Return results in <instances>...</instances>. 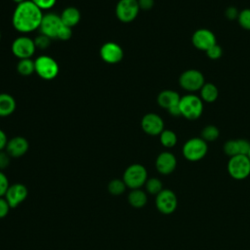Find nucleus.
<instances>
[{
	"label": "nucleus",
	"instance_id": "obj_1",
	"mask_svg": "<svg viewBox=\"0 0 250 250\" xmlns=\"http://www.w3.org/2000/svg\"><path fill=\"white\" fill-rule=\"evenodd\" d=\"M43 12L31 0L17 4L12 16L15 29L21 33H29L40 27Z\"/></svg>",
	"mask_w": 250,
	"mask_h": 250
},
{
	"label": "nucleus",
	"instance_id": "obj_2",
	"mask_svg": "<svg viewBox=\"0 0 250 250\" xmlns=\"http://www.w3.org/2000/svg\"><path fill=\"white\" fill-rule=\"evenodd\" d=\"M39 29L42 34L51 39L66 41L72 36V28L64 25L61 17L54 13L44 14Z\"/></svg>",
	"mask_w": 250,
	"mask_h": 250
},
{
	"label": "nucleus",
	"instance_id": "obj_3",
	"mask_svg": "<svg viewBox=\"0 0 250 250\" xmlns=\"http://www.w3.org/2000/svg\"><path fill=\"white\" fill-rule=\"evenodd\" d=\"M179 107L182 116L188 120H196L203 112V101L193 94H188L181 97Z\"/></svg>",
	"mask_w": 250,
	"mask_h": 250
},
{
	"label": "nucleus",
	"instance_id": "obj_4",
	"mask_svg": "<svg viewBox=\"0 0 250 250\" xmlns=\"http://www.w3.org/2000/svg\"><path fill=\"white\" fill-rule=\"evenodd\" d=\"M36 74L44 80H53L60 71L59 63L55 59L48 55H41L34 61Z\"/></svg>",
	"mask_w": 250,
	"mask_h": 250
},
{
	"label": "nucleus",
	"instance_id": "obj_5",
	"mask_svg": "<svg viewBox=\"0 0 250 250\" xmlns=\"http://www.w3.org/2000/svg\"><path fill=\"white\" fill-rule=\"evenodd\" d=\"M122 180L127 188L131 189L140 188L147 180L146 169L142 164H132L126 168Z\"/></svg>",
	"mask_w": 250,
	"mask_h": 250
},
{
	"label": "nucleus",
	"instance_id": "obj_6",
	"mask_svg": "<svg viewBox=\"0 0 250 250\" xmlns=\"http://www.w3.org/2000/svg\"><path fill=\"white\" fill-rule=\"evenodd\" d=\"M207 143L201 138H191L183 146V155L188 161H199L206 155Z\"/></svg>",
	"mask_w": 250,
	"mask_h": 250
},
{
	"label": "nucleus",
	"instance_id": "obj_7",
	"mask_svg": "<svg viewBox=\"0 0 250 250\" xmlns=\"http://www.w3.org/2000/svg\"><path fill=\"white\" fill-rule=\"evenodd\" d=\"M228 172L234 180H244L250 175V159L247 155H234L229 157Z\"/></svg>",
	"mask_w": 250,
	"mask_h": 250
},
{
	"label": "nucleus",
	"instance_id": "obj_8",
	"mask_svg": "<svg viewBox=\"0 0 250 250\" xmlns=\"http://www.w3.org/2000/svg\"><path fill=\"white\" fill-rule=\"evenodd\" d=\"M179 84L184 90L190 93L200 91L205 84L204 75L197 69H188L180 75Z\"/></svg>",
	"mask_w": 250,
	"mask_h": 250
},
{
	"label": "nucleus",
	"instance_id": "obj_9",
	"mask_svg": "<svg viewBox=\"0 0 250 250\" xmlns=\"http://www.w3.org/2000/svg\"><path fill=\"white\" fill-rule=\"evenodd\" d=\"M138 0H119L115 7V15L121 22H131L139 15Z\"/></svg>",
	"mask_w": 250,
	"mask_h": 250
},
{
	"label": "nucleus",
	"instance_id": "obj_10",
	"mask_svg": "<svg viewBox=\"0 0 250 250\" xmlns=\"http://www.w3.org/2000/svg\"><path fill=\"white\" fill-rule=\"evenodd\" d=\"M12 53L19 60L22 59H31L35 53V44L33 39L27 36H19L17 37L11 46Z\"/></svg>",
	"mask_w": 250,
	"mask_h": 250
},
{
	"label": "nucleus",
	"instance_id": "obj_11",
	"mask_svg": "<svg viewBox=\"0 0 250 250\" xmlns=\"http://www.w3.org/2000/svg\"><path fill=\"white\" fill-rule=\"evenodd\" d=\"M155 205L157 210L165 215L172 214L178 206V199L174 191L163 188L155 197Z\"/></svg>",
	"mask_w": 250,
	"mask_h": 250
},
{
	"label": "nucleus",
	"instance_id": "obj_12",
	"mask_svg": "<svg viewBox=\"0 0 250 250\" xmlns=\"http://www.w3.org/2000/svg\"><path fill=\"white\" fill-rule=\"evenodd\" d=\"M100 56L106 63L115 64L122 61L124 52L119 44L109 41L103 44L100 49Z\"/></svg>",
	"mask_w": 250,
	"mask_h": 250
},
{
	"label": "nucleus",
	"instance_id": "obj_13",
	"mask_svg": "<svg viewBox=\"0 0 250 250\" xmlns=\"http://www.w3.org/2000/svg\"><path fill=\"white\" fill-rule=\"evenodd\" d=\"M191 42L196 49L206 52L210 47L217 43V40L215 34L211 30L207 28H199L192 34Z\"/></svg>",
	"mask_w": 250,
	"mask_h": 250
},
{
	"label": "nucleus",
	"instance_id": "obj_14",
	"mask_svg": "<svg viewBox=\"0 0 250 250\" xmlns=\"http://www.w3.org/2000/svg\"><path fill=\"white\" fill-rule=\"evenodd\" d=\"M141 127L145 133L150 136L160 135L164 130L163 119L156 113L149 112L144 115L141 121Z\"/></svg>",
	"mask_w": 250,
	"mask_h": 250
},
{
	"label": "nucleus",
	"instance_id": "obj_15",
	"mask_svg": "<svg viewBox=\"0 0 250 250\" xmlns=\"http://www.w3.org/2000/svg\"><path fill=\"white\" fill-rule=\"evenodd\" d=\"M27 188L22 184H14L10 186L6 191L5 198L11 208L19 206L27 197Z\"/></svg>",
	"mask_w": 250,
	"mask_h": 250
},
{
	"label": "nucleus",
	"instance_id": "obj_16",
	"mask_svg": "<svg viewBox=\"0 0 250 250\" xmlns=\"http://www.w3.org/2000/svg\"><path fill=\"white\" fill-rule=\"evenodd\" d=\"M177 166L176 156L170 151H163L158 154L155 160L156 170L162 175H169L174 172Z\"/></svg>",
	"mask_w": 250,
	"mask_h": 250
},
{
	"label": "nucleus",
	"instance_id": "obj_17",
	"mask_svg": "<svg viewBox=\"0 0 250 250\" xmlns=\"http://www.w3.org/2000/svg\"><path fill=\"white\" fill-rule=\"evenodd\" d=\"M28 141L21 136H16L8 141L6 146V151L11 157H21L28 150Z\"/></svg>",
	"mask_w": 250,
	"mask_h": 250
},
{
	"label": "nucleus",
	"instance_id": "obj_18",
	"mask_svg": "<svg viewBox=\"0 0 250 250\" xmlns=\"http://www.w3.org/2000/svg\"><path fill=\"white\" fill-rule=\"evenodd\" d=\"M180 95L173 90H163L157 96L158 104L167 110L176 106L180 103Z\"/></svg>",
	"mask_w": 250,
	"mask_h": 250
},
{
	"label": "nucleus",
	"instance_id": "obj_19",
	"mask_svg": "<svg viewBox=\"0 0 250 250\" xmlns=\"http://www.w3.org/2000/svg\"><path fill=\"white\" fill-rule=\"evenodd\" d=\"M60 17L64 25L72 28L75 25H77L78 22L80 21L81 14L77 8L70 6V7L63 9L62 12L61 13Z\"/></svg>",
	"mask_w": 250,
	"mask_h": 250
},
{
	"label": "nucleus",
	"instance_id": "obj_20",
	"mask_svg": "<svg viewBox=\"0 0 250 250\" xmlns=\"http://www.w3.org/2000/svg\"><path fill=\"white\" fill-rule=\"evenodd\" d=\"M17 106L16 100L7 93L0 94V116L7 117L14 113Z\"/></svg>",
	"mask_w": 250,
	"mask_h": 250
},
{
	"label": "nucleus",
	"instance_id": "obj_21",
	"mask_svg": "<svg viewBox=\"0 0 250 250\" xmlns=\"http://www.w3.org/2000/svg\"><path fill=\"white\" fill-rule=\"evenodd\" d=\"M128 201L131 206L135 208H142L146 204L147 195L144 190L140 188H135L130 191L128 195Z\"/></svg>",
	"mask_w": 250,
	"mask_h": 250
},
{
	"label": "nucleus",
	"instance_id": "obj_22",
	"mask_svg": "<svg viewBox=\"0 0 250 250\" xmlns=\"http://www.w3.org/2000/svg\"><path fill=\"white\" fill-rule=\"evenodd\" d=\"M219 90L213 83H205L200 89V98L206 103H213L218 99Z\"/></svg>",
	"mask_w": 250,
	"mask_h": 250
},
{
	"label": "nucleus",
	"instance_id": "obj_23",
	"mask_svg": "<svg viewBox=\"0 0 250 250\" xmlns=\"http://www.w3.org/2000/svg\"><path fill=\"white\" fill-rule=\"evenodd\" d=\"M17 71L22 76H29L35 72L34 61L31 59H22L20 60L17 63Z\"/></svg>",
	"mask_w": 250,
	"mask_h": 250
},
{
	"label": "nucleus",
	"instance_id": "obj_24",
	"mask_svg": "<svg viewBox=\"0 0 250 250\" xmlns=\"http://www.w3.org/2000/svg\"><path fill=\"white\" fill-rule=\"evenodd\" d=\"M219 135H220V131L218 127H216L215 125H207L202 129L200 138L203 139L206 143L214 142L219 138Z\"/></svg>",
	"mask_w": 250,
	"mask_h": 250
},
{
	"label": "nucleus",
	"instance_id": "obj_25",
	"mask_svg": "<svg viewBox=\"0 0 250 250\" xmlns=\"http://www.w3.org/2000/svg\"><path fill=\"white\" fill-rule=\"evenodd\" d=\"M160 143L165 147H173L177 144V135L171 130H163L159 135Z\"/></svg>",
	"mask_w": 250,
	"mask_h": 250
},
{
	"label": "nucleus",
	"instance_id": "obj_26",
	"mask_svg": "<svg viewBox=\"0 0 250 250\" xmlns=\"http://www.w3.org/2000/svg\"><path fill=\"white\" fill-rule=\"evenodd\" d=\"M146 189L148 193L157 195L162 189H163V184L158 178H149L146 180Z\"/></svg>",
	"mask_w": 250,
	"mask_h": 250
},
{
	"label": "nucleus",
	"instance_id": "obj_27",
	"mask_svg": "<svg viewBox=\"0 0 250 250\" xmlns=\"http://www.w3.org/2000/svg\"><path fill=\"white\" fill-rule=\"evenodd\" d=\"M126 188H127V186L125 185L124 181L120 180V179L111 180L107 186V189H108L109 193L112 195L122 194L125 191Z\"/></svg>",
	"mask_w": 250,
	"mask_h": 250
},
{
	"label": "nucleus",
	"instance_id": "obj_28",
	"mask_svg": "<svg viewBox=\"0 0 250 250\" xmlns=\"http://www.w3.org/2000/svg\"><path fill=\"white\" fill-rule=\"evenodd\" d=\"M237 21L242 28L250 30V9H244L240 11Z\"/></svg>",
	"mask_w": 250,
	"mask_h": 250
},
{
	"label": "nucleus",
	"instance_id": "obj_29",
	"mask_svg": "<svg viewBox=\"0 0 250 250\" xmlns=\"http://www.w3.org/2000/svg\"><path fill=\"white\" fill-rule=\"evenodd\" d=\"M224 152L229 157L238 155L239 153H238L237 140H229V141L226 142L224 145Z\"/></svg>",
	"mask_w": 250,
	"mask_h": 250
},
{
	"label": "nucleus",
	"instance_id": "obj_30",
	"mask_svg": "<svg viewBox=\"0 0 250 250\" xmlns=\"http://www.w3.org/2000/svg\"><path fill=\"white\" fill-rule=\"evenodd\" d=\"M51 38H49L48 36L40 33L39 35H37L33 41H34V44H35V47L37 49H40V50H45L47 49L50 45H51Z\"/></svg>",
	"mask_w": 250,
	"mask_h": 250
},
{
	"label": "nucleus",
	"instance_id": "obj_31",
	"mask_svg": "<svg viewBox=\"0 0 250 250\" xmlns=\"http://www.w3.org/2000/svg\"><path fill=\"white\" fill-rule=\"evenodd\" d=\"M223 54V50L221 48L220 45H218L217 43L215 45H213L212 47H210L207 51H206V55L209 59L211 60H218L222 57Z\"/></svg>",
	"mask_w": 250,
	"mask_h": 250
},
{
	"label": "nucleus",
	"instance_id": "obj_32",
	"mask_svg": "<svg viewBox=\"0 0 250 250\" xmlns=\"http://www.w3.org/2000/svg\"><path fill=\"white\" fill-rule=\"evenodd\" d=\"M40 10H50L53 8L57 0H31Z\"/></svg>",
	"mask_w": 250,
	"mask_h": 250
},
{
	"label": "nucleus",
	"instance_id": "obj_33",
	"mask_svg": "<svg viewBox=\"0 0 250 250\" xmlns=\"http://www.w3.org/2000/svg\"><path fill=\"white\" fill-rule=\"evenodd\" d=\"M237 145H238V153L242 155H247L250 149V142L245 139H238Z\"/></svg>",
	"mask_w": 250,
	"mask_h": 250
},
{
	"label": "nucleus",
	"instance_id": "obj_34",
	"mask_svg": "<svg viewBox=\"0 0 250 250\" xmlns=\"http://www.w3.org/2000/svg\"><path fill=\"white\" fill-rule=\"evenodd\" d=\"M10 187L7 176L0 171V197H3L6 194L8 188Z\"/></svg>",
	"mask_w": 250,
	"mask_h": 250
},
{
	"label": "nucleus",
	"instance_id": "obj_35",
	"mask_svg": "<svg viewBox=\"0 0 250 250\" xmlns=\"http://www.w3.org/2000/svg\"><path fill=\"white\" fill-rule=\"evenodd\" d=\"M10 208L11 207H10L8 201L6 200V198L0 197V219L7 216V214L9 213Z\"/></svg>",
	"mask_w": 250,
	"mask_h": 250
},
{
	"label": "nucleus",
	"instance_id": "obj_36",
	"mask_svg": "<svg viewBox=\"0 0 250 250\" xmlns=\"http://www.w3.org/2000/svg\"><path fill=\"white\" fill-rule=\"evenodd\" d=\"M10 158L11 156L8 154L7 151H0V170L5 169L10 164Z\"/></svg>",
	"mask_w": 250,
	"mask_h": 250
},
{
	"label": "nucleus",
	"instance_id": "obj_37",
	"mask_svg": "<svg viewBox=\"0 0 250 250\" xmlns=\"http://www.w3.org/2000/svg\"><path fill=\"white\" fill-rule=\"evenodd\" d=\"M140 10H150L154 5V0H138Z\"/></svg>",
	"mask_w": 250,
	"mask_h": 250
},
{
	"label": "nucleus",
	"instance_id": "obj_38",
	"mask_svg": "<svg viewBox=\"0 0 250 250\" xmlns=\"http://www.w3.org/2000/svg\"><path fill=\"white\" fill-rule=\"evenodd\" d=\"M225 15H226V17H227L229 20L232 21V20H234V19H237V18H238L239 12H238V11H237V9H236V8H234V7H229V8L226 10Z\"/></svg>",
	"mask_w": 250,
	"mask_h": 250
},
{
	"label": "nucleus",
	"instance_id": "obj_39",
	"mask_svg": "<svg viewBox=\"0 0 250 250\" xmlns=\"http://www.w3.org/2000/svg\"><path fill=\"white\" fill-rule=\"evenodd\" d=\"M7 143H8V139H7L6 133L2 129H0V151L6 148Z\"/></svg>",
	"mask_w": 250,
	"mask_h": 250
},
{
	"label": "nucleus",
	"instance_id": "obj_40",
	"mask_svg": "<svg viewBox=\"0 0 250 250\" xmlns=\"http://www.w3.org/2000/svg\"><path fill=\"white\" fill-rule=\"evenodd\" d=\"M15 3H17V4H20V3H22V2H24V1H26V0H13Z\"/></svg>",
	"mask_w": 250,
	"mask_h": 250
},
{
	"label": "nucleus",
	"instance_id": "obj_41",
	"mask_svg": "<svg viewBox=\"0 0 250 250\" xmlns=\"http://www.w3.org/2000/svg\"><path fill=\"white\" fill-rule=\"evenodd\" d=\"M247 156H248V158L250 159V149H249V151H248V154H247Z\"/></svg>",
	"mask_w": 250,
	"mask_h": 250
},
{
	"label": "nucleus",
	"instance_id": "obj_42",
	"mask_svg": "<svg viewBox=\"0 0 250 250\" xmlns=\"http://www.w3.org/2000/svg\"><path fill=\"white\" fill-rule=\"evenodd\" d=\"M0 39H1V31H0Z\"/></svg>",
	"mask_w": 250,
	"mask_h": 250
}]
</instances>
